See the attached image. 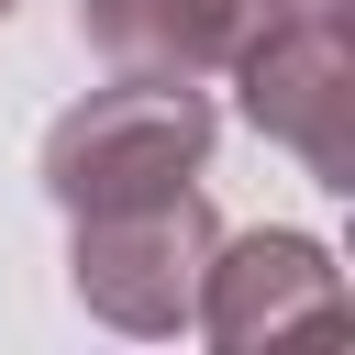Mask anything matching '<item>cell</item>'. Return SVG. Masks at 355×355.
<instances>
[{"label":"cell","mask_w":355,"mask_h":355,"mask_svg":"<svg viewBox=\"0 0 355 355\" xmlns=\"http://www.w3.org/2000/svg\"><path fill=\"white\" fill-rule=\"evenodd\" d=\"M211 255H222V222H211L200 189L144 200V211H100V222H78V300L111 333H144L155 344V333H178L200 311Z\"/></svg>","instance_id":"2"},{"label":"cell","mask_w":355,"mask_h":355,"mask_svg":"<svg viewBox=\"0 0 355 355\" xmlns=\"http://www.w3.org/2000/svg\"><path fill=\"white\" fill-rule=\"evenodd\" d=\"M266 355H355V333H344V311H311L300 333H277Z\"/></svg>","instance_id":"6"},{"label":"cell","mask_w":355,"mask_h":355,"mask_svg":"<svg viewBox=\"0 0 355 355\" xmlns=\"http://www.w3.org/2000/svg\"><path fill=\"white\" fill-rule=\"evenodd\" d=\"M311 311H344V277H333V255L311 244V233H244V244H222L211 255V277H200V333L222 344V355H266L277 333H300Z\"/></svg>","instance_id":"5"},{"label":"cell","mask_w":355,"mask_h":355,"mask_svg":"<svg viewBox=\"0 0 355 355\" xmlns=\"http://www.w3.org/2000/svg\"><path fill=\"white\" fill-rule=\"evenodd\" d=\"M244 111L266 144H288L322 189H355V67H344V0L288 11L244 55Z\"/></svg>","instance_id":"3"},{"label":"cell","mask_w":355,"mask_h":355,"mask_svg":"<svg viewBox=\"0 0 355 355\" xmlns=\"http://www.w3.org/2000/svg\"><path fill=\"white\" fill-rule=\"evenodd\" d=\"M300 0H78L89 44L122 67V78H155V89H200L211 67H244L266 22H288Z\"/></svg>","instance_id":"4"},{"label":"cell","mask_w":355,"mask_h":355,"mask_svg":"<svg viewBox=\"0 0 355 355\" xmlns=\"http://www.w3.org/2000/svg\"><path fill=\"white\" fill-rule=\"evenodd\" d=\"M200 166H211V100L155 89V78H111L78 111H55V133H44V189L67 200V222L178 200Z\"/></svg>","instance_id":"1"},{"label":"cell","mask_w":355,"mask_h":355,"mask_svg":"<svg viewBox=\"0 0 355 355\" xmlns=\"http://www.w3.org/2000/svg\"><path fill=\"white\" fill-rule=\"evenodd\" d=\"M300 11H333V0H300Z\"/></svg>","instance_id":"7"},{"label":"cell","mask_w":355,"mask_h":355,"mask_svg":"<svg viewBox=\"0 0 355 355\" xmlns=\"http://www.w3.org/2000/svg\"><path fill=\"white\" fill-rule=\"evenodd\" d=\"M0 11H11V0H0Z\"/></svg>","instance_id":"8"}]
</instances>
